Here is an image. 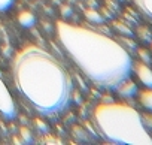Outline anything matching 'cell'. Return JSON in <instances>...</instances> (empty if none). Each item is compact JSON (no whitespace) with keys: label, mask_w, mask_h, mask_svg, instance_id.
Here are the masks:
<instances>
[{"label":"cell","mask_w":152,"mask_h":145,"mask_svg":"<svg viewBox=\"0 0 152 145\" xmlns=\"http://www.w3.org/2000/svg\"><path fill=\"white\" fill-rule=\"evenodd\" d=\"M14 84L24 102L37 114L55 117L72 102L73 84L67 70L48 51L27 45L12 63Z\"/></svg>","instance_id":"obj_1"},{"label":"cell","mask_w":152,"mask_h":145,"mask_svg":"<svg viewBox=\"0 0 152 145\" xmlns=\"http://www.w3.org/2000/svg\"><path fill=\"white\" fill-rule=\"evenodd\" d=\"M57 36L85 77L100 88L113 90L130 78L133 60L112 38L87 27L57 21Z\"/></svg>","instance_id":"obj_2"},{"label":"cell","mask_w":152,"mask_h":145,"mask_svg":"<svg viewBox=\"0 0 152 145\" xmlns=\"http://www.w3.org/2000/svg\"><path fill=\"white\" fill-rule=\"evenodd\" d=\"M94 121L100 135L119 145H152V136L142 115L124 103H102L94 109Z\"/></svg>","instance_id":"obj_3"},{"label":"cell","mask_w":152,"mask_h":145,"mask_svg":"<svg viewBox=\"0 0 152 145\" xmlns=\"http://www.w3.org/2000/svg\"><path fill=\"white\" fill-rule=\"evenodd\" d=\"M0 112H2V115L5 118H9V120H12L17 115V108H15L14 99H12L8 87L3 82L2 74H0Z\"/></svg>","instance_id":"obj_4"},{"label":"cell","mask_w":152,"mask_h":145,"mask_svg":"<svg viewBox=\"0 0 152 145\" xmlns=\"http://www.w3.org/2000/svg\"><path fill=\"white\" fill-rule=\"evenodd\" d=\"M136 75L140 79V82L146 88H152V69L148 66V63H136L133 64Z\"/></svg>","instance_id":"obj_5"},{"label":"cell","mask_w":152,"mask_h":145,"mask_svg":"<svg viewBox=\"0 0 152 145\" xmlns=\"http://www.w3.org/2000/svg\"><path fill=\"white\" fill-rule=\"evenodd\" d=\"M118 91H119V94H122V96H134L136 93H137V87H136V84L131 81V79H125L124 82H121L119 84V87L116 88Z\"/></svg>","instance_id":"obj_6"},{"label":"cell","mask_w":152,"mask_h":145,"mask_svg":"<svg viewBox=\"0 0 152 145\" xmlns=\"http://www.w3.org/2000/svg\"><path fill=\"white\" fill-rule=\"evenodd\" d=\"M133 2L143 15L152 20V0H133Z\"/></svg>","instance_id":"obj_7"},{"label":"cell","mask_w":152,"mask_h":145,"mask_svg":"<svg viewBox=\"0 0 152 145\" xmlns=\"http://www.w3.org/2000/svg\"><path fill=\"white\" fill-rule=\"evenodd\" d=\"M139 99H140V103H142L149 112H152V88H145V90H142Z\"/></svg>","instance_id":"obj_8"},{"label":"cell","mask_w":152,"mask_h":145,"mask_svg":"<svg viewBox=\"0 0 152 145\" xmlns=\"http://www.w3.org/2000/svg\"><path fill=\"white\" fill-rule=\"evenodd\" d=\"M20 23H21L23 26H31V24L34 23V17H33L31 14H28V12H23V14L20 15Z\"/></svg>","instance_id":"obj_9"},{"label":"cell","mask_w":152,"mask_h":145,"mask_svg":"<svg viewBox=\"0 0 152 145\" xmlns=\"http://www.w3.org/2000/svg\"><path fill=\"white\" fill-rule=\"evenodd\" d=\"M142 121H143V124H145L146 129H152V112L142 115Z\"/></svg>","instance_id":"obj_10"},{"label":"cell","mask_w":152,"mask_h":145,"mask_svg":"<svg viewBox=\"0 0 152 145\" xmlns=\"http://www.w3.org/2000/svg\"><path fill=\"white\" fill-rule=\"evenodd\" d=\"M14 3V0H0V11H6L8 8H11Z\"/></svg>","instance_id":"obj_11"},{"label":"cell","mask_w":152,"mask_h":145,"mask_svg":"<svg viewBox=\"0 0 152 145\" xmlns=\"http://www.w3.org/2000/svg\"><path fill=\"white\" fill-rule=\"evenodd\" d=\"M140 54H142V55H143V60H145V61H148V63H149V60H151V58H149V55H148V54H146V51H140Z\"/></svg>","instance_id":"obj_12"}]
</instances>
